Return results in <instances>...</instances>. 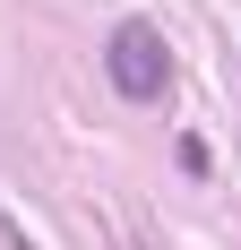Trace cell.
Here are the masks:
<instances>
[{
	"label": "cell",
	"mask_w": 241,
	"mask_h": 250,
	"mask_svg": "<svg viewBox=\"0 0 241 250\" xmlns=\"http://www.w3.org/2000/svg\"><path fill=\"white\" fill-rule=\"evenodd\" d=\"M103 69H112V86L129 104H155L172 86V52H164V35L146 18H129V26H112V43H103Z\"/></svg>",
	"instance_id": "1"
}]
</instances>
